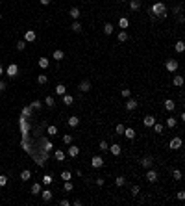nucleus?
Here are the masks:
<instances>
[{"instance_id": "11", "label": "nucleus", "mask_w": 185, "mask_h": 206, "mask_svg": "<svg viewBox=\"0 0 185 206\" xmlns=\"http://www.w3.org/2000/svg\"><path fill=\"white\" fill-rule=\"evenodd\" d=\"M67 154H69V156H70V158H76V156H78V154H80V149H78V147H76V145H72V143H70V149H69V150H67Z\"/></svg>"}, {"instance_id": "28", "label": "nucleus", "mask_w": 185, "mask_h": 206, "mask_svg": "<svg viewBox=\"0 0 185 206\" xmlns=\"http://www.w3.org/2000/svg\"><path fill=\"white\" fill-rule=\"evenodd\" d=\"M31 193H33V195H39V193H41V184H39V182L31 184Z\"/></svg>"}, {"instance_id": "49", "label": "nucleus", "mask_w": 185, "mask_h": 206, "mask_svg": "<svg viewBox=\"0 0 185 206\" xmlns=\"http://www.w3.org/2000/svg\"><path fill=\"white\" fill-rule=\"evenodd\" d=\"M24 48H26V41H19L17 43V50H21V52H22Z\"/></svg>"}, {"instance_id": "25", "label": "nucleus", "mask_w": 185, "mask_h": 206, "mask_svg": "<svg viewBox=\"0 0 185 206\" xmlns=\"http://www.w3.org/2000/svg\"><path fill=\"white\" fill-rule=\"evenodd\" d=\"M72 102H74V97H72V95H63V104H67V106H70V104H72Z\"/></svg>"}, {"instance_id": "1", "label": "nucleus", "mask_w": 185, "mask_h": 206, "mask_svg": "<svg viewBox=\"0 0 185 206\" xmlns=\"http://www.w3.org/2000/svg\"><path fill=\"white\" fill-rule=\"evenodd\" d=\"M152 15L154 17H159V19H165L167 17V7H165V4L163 2H156L154 6H152Z\"/></svg>"}, {"instance_id": "44", "label": "nucleus", "mask_w": 185, "mask_h": 206, "mask_svg": "<svg viewBox=\"0 0 185 206\" xmlns=\"http://www.w3.org/2000/svg\"><path fill=\"white\" fill-rule=\"evenodd\" d=\"M172 176H174V180H182V171H180V169H174V171H172Z\"/></svg>"}, {"instance_id": "7", "label": "nucleus", "mask_w": 185, "mask_h": 206, "mask_svg": "<svg viewBox=\"0 0 185 206\" xmlns=\"http://www.w3.org/2000/svg\"><path fill=\"white\" fill-rule=\"evenodd\" d=\"M35 37H37V34H35L33 30H26V32H24V41H26V43L35 41Z\"/></svg>"}, {"instance_id": "43", "label": "nucleus", "mask_w": 185, "mask_h": 206, "mask_svg": "<svg viewBox=\"0 0 185 206\" xmlns=\"http://www.w3.org/2000/svg\"><path fill=\"white\" fill-rule=\"evenodd\" d=\"M46 132H48V136H56V134H57V128H56V126H54V125H50Z\"/></svg>"}, {"instance_id": "22", "label": "nucleus", "mask_w": 185, "mask_h": 206, "mask_svg": "<svg viewBox=\"0 0 185 206\" xmlns=\"http://www.w3.org/2000/svg\"><path fill=\"white\" fill-rule=\"evenodd\" d=\"M21 113H22V117H24V119H28V117H31V113H33V110H31L30 106H24Z\"/></svg>"}, {"instance_id": "27", "label": "nucleus", "mask_w": 185, "mask_h": 206, "mask_svg": "<svg viewBox=\"0 0 185 206\" xmlns=\"http://www.w3.org/2000/svg\"><path fill=\"white\" fill-rule=\"evenodd\" d=\"M70 30H72V32H76V34H80V32H81V22H72V24H70Z\"/></svg>"}, {"instance_id": "8", "label": "nucleus", "mask_w": 185, "mask_h": 206, "mask_svg": "<svg viewBox=\"0 0 185 206\" xmlns=\"http://www.w3.org/2000/svg\"><path fill=\"white\" fill-rule=\"evenodd\" d=\"M81 91V93H87V91H91V82L89 80H81L80 82V88H78Z\"/></svg>"}, {"instance_id": "18", "label": "nucleus", "mask_w": 185, "mask_h": 206, "mask_svg": "<svg viewBox=\"0 0 185 206\" xmlns=\"http://www.w3.org/2000/svg\"><path fill=\"white\" fill-rule=\"evenodd\" d=\"M122 136L128 137V139H133V137H135V130H133V128H124Z\"/></svg>"}, {"instance_id": "45", "label": "nucleus", "mask_w": 185, "mask_h": 206, "mask_svg": "<svg viewBox=\"0 0 185 206\" xmlns=\"http://www.w3.org/2000/svg\"><path fill=\"white\" fill-rule=\"evenodd\" d=\"M152 128H154L157 134H161V132H163V125H161V123H154V126H152Z\"/></svg>"}, {"instance_id": "52", "label": "nucleus", "mask_w": 185, "mask_h": 206, "mask_svg": "<svg viewBox=\"0 0 185 206\" xmlns=\"http://www.w3.org/2000/svg\"><path fill=\"white\" fill-rule=\"evenodd\" d=\"M130 95H132V91H130V89H122V97L130 98Z\"/></svg>"}, {"instance_id": "31", "label": "nucleus", "mask_w": 185, "mask_h": 206, "mask_svg": "<svg viewBox=\"0 0 185 206\" xmlns=\"http://www.w3.org/2000/svg\"><path fill=\"white\" fill-rule=\"evenodd\" d=\"M65 93H67V88L63 84H57L56 85V95H65Z\"/></svg>"}, {"instance_id": "38", "label": "nucleus", "mask_w": 185, "mask_h": 206, "mask_svg": "<svg viewBox=\"0 0 185 206\" xmlns=\"http://www.w3.org/2000/svg\"><path fill=\"white\" fill-rule=\"evenodd\" d=\"M176 125H178V121H176L174 117H168V119H167V126H168V128H174Z\"/></svg>"}, {"instance_id": "53", "label": "nucleus", "mask_w": 185, "mask_h": 206, "mask_svg": "<svg viewBox=\"0 0 185 206\" xmlns=\"http://www.w3.org/2000/svg\"><path fill=\"white\" fill-rule=\"evenodd\" d=\"M59 204H61V206H69V204H70V201H69V199H61V201H59Z\"/></svg>"}, {"instance_id": "24", "label": "nucleus", "mask_w": 185, "mask_h": 206, "mask_svg": "<svg viewBox=\"0 0 185 206\" xmlns=\"http://www.w3.org/2000/svg\"><path fill=\"white\" fill-rule=\"evenodd\" d=\"M154 123H156V117L154 115H146V117H144V126H154Z\"/></svg>"}, {"instance_id": "56", "label": "nucleus", "mask_w": 185, "mask_h": 206, "mask_svg": "<svg viewBox=\"0 0 185 206\" xmlns=\"http://www.w3.org/2000/svg\"><path fill=\"white\" fill-rule=\"evenodd\" d=\"M4 89H6V82H2V80H0V93H2Z\"/></svg>"}, {"instance_id": "13", "label": "nucleus", "mask_w": 185, "mask_h": 206, "mask_svg": "<svg viewBox=\"0 0 185 206\" xmlns=\"http://www.w3.org/2000/svg\"><path fill=\"white\" fill-rule=\"evenodd\" d=\"M108 150H109V152L113 154V156H119V154H120V150H122V147H120V145H117V143H115V145H111V147H109Z\"/></svg>"}, {"instance_id": "23", "label": "nucleus", "mask_w": 185, "mask_h": 206, "mask_svg": "<svg viewBox=\"0 0 185 206\" xmlns=\"http://www.w3.org/2000/svg\"><path fill=\"white\" fill-rule=\"evenodd\" d=\"M30 178H31V171H28V169H24V171L21 173V180H22V182H28Z\"/></svg>"}, {"instance_id": "5", "label": "nucleus", "mask_w": 185, "mask_h": 206, "mask_svg": "<svg viewBox=\"0 0 185 206\" xmlns=\"http://www.w3.org/2000/svg\"><path fill=\"white\" fill-rule=\"evenodd\" d=\"M91 165L94 169H100L102 165H104V160H102V156H93L91 158Z\"/></svg>"}, {"instance_id": "48", "label": "nucleus", "mask_w": 185, "mask_h": 206, "mask_svg": "<svg viewBox=\"0 0 185 206\" xmlns=\"http://www.w3.org/2000/svg\"><path fill=\"white\" fill-rule=\"evenodd\" d=\"M6 184H7V176L6 175H0V188H4Z\"/></svg>"}, {"instance_id": "19", "label": "nucleus", "mask_w": 185, "mask_h": 206, "mask_svg": "<svg viewBox=\"0 0 185 206\" xmlns=\"http://www.w3.org/2000/svg\"><path fill=\"white\" fill-rule=\"evenodd\" d=\"M65 156H67V154L63 152L61 149H56V152H54V158H56L57 162H63V160H65Z\"/></svg>"}, {"instance_id": "50", "label": "nucleus", "mask_w": 185, "mask_h": 206, "mask_svg": "<svg viewBox=\"0 0 185 206\" xmlns=\"http://www.w3.org/2000/svg\"><path fill=\"white\" fill-rule=\"evenodd\" d=\"M52 149H54V145L50 143V141H45V152H50Z\"/></svg>"}, {"instance_id": "58", "label": "nucleus", "mask_w": 185, "mask_h": 206, "mask_svg": "<svg viewBox=\"0 0 185 206\" xmlns=\"http://www.w3.org/2000/svg\"><path fill=\"white\" fill-rule=\"evenodd\" d=\"M41 4H43V6H48V4H50V0H41Z\"/></svg>"}, {"instance_id": "9", "label": "nucleus", "mask_w": 185, "mask_h": 206, "mask_svg": "<svg viewBox=\"0 0 185 206\" xmlns=\"http://www.w3.org/2000/svg\"><path fill=\"white\" fill-rule=\"evenodd\" d=\"M141 165H143L144 169H150L152 165H154V160H152V156H146V158H143V160H141Z\"/></svg>"}, {"instance_id": "10", "label": "nucleus", "mask_w": 185, "mask_h": 206, "mask_svg": "<svg viewBox=\"0 0 185 206\" xmlns=\"http://www.w3.org/2000/svg\"><path fill=\"white\" fill-rule=\"evenodd\" d=\"M144 178H146L148 182H156V180H157V171H154V169H148V173H146V176H144Z\"/></svg>"}, {"instance_id": "16", "label": "nucleus", "mask_w": 185, "mask_h": 206, "mask_svg": "<svg viewBox=\"0 0 185 206\" xmlns=\"http://www.w3.org/2000/svg\"><path fill=\"white\" fill-rule=\"evenodd\" d=\"M135 108H137V100H133V98H128V102H126V110H128V112H133Z\"/></svg>"}, {"instance_id": "47", "label": "nucleus", "mask_w": 185, "mask_h": 206, "mask_svg": "<svg viewBox=\"0 0 185 206\" xmlns=\"http://www.w3.org/2000/svg\"><path fill=\"white\" fill-rule=\"evenodd\" d=\"M108 149H109L108 141H104V139H102V141H100V150H102V152H106V150H108Z\"/></svg>"}, {"instance_id": "59", "label": "nucleus", "mask_w": 185, "mask_h": 206, "mask_svg": "<svg viewBox=\"0 0 185 206\" xmlns=\"http://www.w3.org/2000/svg\"><path fill=\"white\" fill-rule=\"evenodd\" d=\"M2 74H4V67L0 65V76H2Z\"/></svg>"}, {"instance_id": "55", "label": "nucleus", "mask_w": 185, "mask_h": 206, "mask_svg": "<svg viewBox=\"0 0 185 206\" xmlns=\"http://www.w3.org/2000/svg\"><path fill=\"white\" fill-rule=\"evenodd\" d=\"M178 199H180V201L185 199V191H178Z\"/></svg>"}, {"instance_id": "4", "label": "nucleus", "mask_w": 185, "mask_h": 206, "mask_svg": "<svg viewBox=\"0 0 185 206\" xmlns=\"http://www.w3.org/2000/svg\"><path fill=\"white\" fill-rule=\"evenodd\" d=\"M167 71L168 73H176V71H178V61H176V59H167Z\"/></svg>"}, {"instance_id": "57", "label": "nucleus", "mask_w": 185, "mask_h": 206, "mask_svg": "<svg viewBox=\"0 0 185 206\" xmlns=\"http://www.w3.org/2000/svg\"><path fill=\"white\" fill-rule=\"evenodd\" d=\"M74 204H76V206H81V204H83V201H81V199H76V201H74Z\"/></svg>"}, {"instance_id": "29", "label": "nucleus", "mask_w": 185, "mask_h": 206, "mask_svg": "<svg viewBox=\"0 0 185 206\" xmlns=\"http://www.w3.org/2000/svg\"><path fill=\"white\" fill-rule=\"evenodd\" d=\"M45 104H46V106H48V108H52V106H54V104H56V98H54V97H52V95H48V97H46V98H45Z\"/></svg>"}, {"instance_id": "41", "label": "nucleus", "mask_w": 185, "mask_h": 206, "mask_svg": "<svg viewBox=\"0 0 185 206\" xmlns=\"http://www.w3.org/2000/svg\"><path fill=\"white\" fill-rule=\"evenodd\" d=\"M70 178H72V173H70V171H63V173H61V180H63V182H65V180H70Z\"/></svg>"}, {"instance_id": "2", "label": "nucleus", "mask_w": 185, "mask_h": 206, "mask_svg": "<svg viewBox=\"0 0 185 206\" xmlns=\"http://www.w3.org/2000/svg\"><path fill=\"white\" fill-rule=\"evenodd\" d=\"M6 74H7L9 78H15V76L19 74V65H17V63H11V65L6 69Z\"/></svg>"}, {"instance_id": "61", "label": "nucleus", "mask_w": 185, "mask_h": 206, "mask_svg": "<svg viewBox=\"0 0 185 206\" xmlns=\"http://www.w3.org/2000/svg\"><path fill=\"white\" fill-rule=\"evenodd\" d=\"M0 19H2V13H0Z\"/></svg>"}, {"instance_id": "39", "label": "nucleus", "mask_w": 185, "mask_h": 206, "mask_svg": "<svg viewBox=\"0 0 185 206\" xmlns=\"http://www.w3.org/2000/svg\"><path fill=\"white\" fill-rule=\"evenodd\" d=\"M63 189H65V191H72V189H74L72 182H70V180H65V184H63Z\"/></svg>"}, {"instance_id": "15", "label": "nucleus", "mask_w": 185, "mask_h": 206, "mask_svg": "<svg viewBox=\"0 0 185 206\" xmlns=\"http://www.w3.org/2000/svg\"><path fill=\"white\" fill-rule=\"evenodd\" d=\"M172 84H174L176 88H182V85H183V76H180V74H174V78H172Z\"/></svg>"}, {"instance_id": "26", "label": "nucleus", "mask_w": 185, "mask_h": 206, "mask_svg": "<svg viewBox=\"0 0 185 206\" xmlns=\"http://www.w3.org/2000/svg\"><path fill=\"white\" fill-rule=\"evenodd\" d=\"M48 65H50L48 58H39V67L41 69H48Z\"/></svg>"}, {"instance_id": "3", "label": "nucleus", "mask_w": 185, "mask_h": 206, "mask_svg": "<svg viewBox=\"0 0 185 206\" xmlns=\"http://www.w3.org/2000/svg\"><path fill=\"white\" fill-rule=\"evenodd\" d=\"M39 195H41V199L45 201V203H50V201L54 199V193L50 191V189H41V193H39Z\"/></svg>"}, {"instance_id": "14", "label": "nucleus", "mask_w": 185, "mask_h": 206, "mask_svg": "<svg viewBox=\"0 0 185 206\" xmlns=\"http://www.w3.org/2000/svg\"><path fill=\"white\" fill-rule=\"evenodd\" d=\"M52 58L56 59V61H61V59L65 58V52H63V50H59V48H57V50H54V52H52Z\"/></svg>"}, {"instance_id": "6", "label": "nucleus", "mask_w": 185, "mask_h": 206, "mask_svg": "<svg viewBox=\"0 0 185 206\" xmlns=\"http://www.w3.org/2000/svg\"><path fill=\"white\" fill-rule=\"evenodd\" d=\"M168 147H170L172 150H178L180 147H182V137H172L170 143H168Z\"/></svg>"}, {"instance_id": "46", "label": "nucleus", "mask_w": 185, "mask_h": 206, "mask_svg": "<svg viewBox=\"0 0 185 206\" xmlns=\"http://www.w3.org/2000/svg\"><path fill=\"white\" fill-rule=\"evenodd\" d=\"M124 128H126V126H124V125H117V126H115V132H117V134H119V136H122V132H124Z\"/></svg>"}, {"instance_id": "12", "label": "nucleus", "mask_w": 185, "mask_h": 206, "mask_svg": "<svg viewBox=\"0 0 185 206\" xmlns=\"http://www.w3.org/2000/svg\"><path fill=\"white\" fill-rule=\"evenodd\" d=\"M130 2V9L132 11H139L141 9V0H128Z\"/></svg>"}, {"instance_id": "34", "label": "nucleus", "mask_w": 185, "mask_h": 206, "mask_svg": "<svg viewBox=\"0 0 185 206\" xmlns=\"http://www.w3.org/2000/svg\"><path fill=\"white\" fill-rule=\"evenodd\" d=\"M119 41H120V43L128 41V32H126V30H122V32H119Z\"/></svg>"}, {"instance_id": "37", "label": "nucleus", "mask_w": 185, "mask_h": 206, "mask_svg": "<svg viewBox=\"0 0 185 206\" xmlns=\"http://www.w3.org/2000/svg\"><path fill=\"white\" fill-rule=\"evenodd\" d=\"M72 139H74L72 134H65V136H63V143H65V145H70V143H72Z\"/></svg>"}, {"instance_id": "21", "label": "nucleus", "mask_w": 185, "mask_h": 206, "mask_svg": "<svg viewBox=\"0 0 185 206\" xmlns=\"http://www.w3.org/2000/svg\"><path fill=\"white\" fill-rule=\"evenodd\" d=\"M165 108H167L168 112H174V108H176L174 100H172V98H167V100H165Z\"/></svg>"}, {"instance_id": "60", "label": "nucleus", "mask_w": 185, "mask_h": 206, "mask_svg": "<svg viewBox=\"0 0 185 206\" xmlns=\"http://www.w3.org/2000/svg\"><path fill=\"white\" fill-rule=\"evenodd\" d=\"M120 2H128V0H120Z\"/></svg>"}, {"instance_id": "51", "label": "nucleus", "mask_w": 185, "mask_h": 206, "mask_svg": "<svg viewBox=\"0 0 185 206\" xmlns=\"http://www.w3.org/2000/svg\"><path fill=\"white\" fill-rule=\"evenodd\" d=\"M139 191H141V189H139V186H132V195H133V197H137V195H139Z\"/></svg>"}, {"instance_id": "30", "label": "nucleus", "mask_w": 185, "mask_h": 206, "mask_svg": "<svg viewBox=\"0 0 185 206\" xmlns=\"http://www.w3.org/2000/svg\"><path fill=\"white\" fill-rule=\"evenodd\" d=\"M46 82H48V76H46V74H39L37 76V84L39 85H45Z\"/></svg>"}, {"instance_id": "36", "label": "nucleus", "mask_w": 185, "mask_h": 206, "mask_svg": "<svg viewBox=\"0 0 185 206\" xmlns=\"http://www.w3.org/2000/svg\"><path fill=\"white\" fill-rule=\"evenodd\" d=\"M43 184H45V186H50V184H52V182H54V178L52 176H50V175H45V176H43Z\"/></svg>"}, {"instance_id": "54", "label": "nucleus", "mask_w": 185, "mask_h": 206, "mask_svg": "<svg viewBox=\"0 0 185 206\" xmlns=\"http://www.w3.org/2000/svg\"><path fill=\"white\" fill-rule=\"evenodd\" d=\"M94 184H96V186H104V178H96V180H94Z\"/></svg>"}, {"instance_id": "40", "label": "nucleus", "mask_w": 185, "mask_h": 206, "mask_svg": "<svg viewBox=\"0 0 185 206\" xmlns=\"http://www.w3.org/2000/svg\"><path fill=\"white\" fill-rule=\"evenodd\" d=\"M30 108H31V110H41V108H43L41 100H33V102H31V104H30Z\"/></svg>"}, {"instance_id": "33", "label": "nucleus", "mask_w": 185, "mask_h": 206, "mask_svg": "<svg viewBox=\"0 0 185 206\" xmlns=\"http://www.w3.org/2000/svg\"><path fill=\"white\" fill-rule=\"evenodd\" d=\"M119 26H120V28H122V30H126V28H128V26H130V21H128V19H126V17H122V19H120V21H119Z\"/></svg>"}, {"instance_id": "32", "label": "nucleus", "mask_w": 185, "mask_h": 206, "mask_svg": "<svg viewBox=\"0 0 185 206\" xmlns=\"http://www.w3.org/2000/svg\"><path fill=\"white\" fill-rule=\"evenodd\" d=\"M70 17L72 19H80V7H70Z\"/></svg>"}, {"instance_id": "17", "label": "nucleus", "mask_w": 185, "mask_h": 206, "mask_svg": "<svg viewBox=\"0 0 185 206\" xmlns=\"http://www.w3.org/2000/svg\"><path fill=\"white\" fill-rule=\"evenodd\" d=\"M67 125H69L70 128H74V126H78V125H80V119H78L76 115H72V117H69V121H67Z\"/></svg>"}, {"instance_id": "42", "label": "nucleus", "mask_w": 185, "mask_h": 206, "mask_svg": "<svg viewBox=\"0 0 185 206\" xmlns=\"http://www.w3.org/2000/svg\"><path fill=\"white\" fill-rule=\"evenodd\" d=\"M115 184L119 186V188H122V186L126 184V178H124V176H117V178H115Z\"/></svg>"}, {"instance_id": "35", "label": "nucleus", "mask_w": 185, "mask_h": 206, "mask_svg": "<svg viewBox=\"0 0 185 206\" xmlns=\"http://www.w3.org/2000/svg\"><path fill=\"white\" fill-rule=\"evenodd\" d=\"M174 48H176V52H183V50H185V43L183 41H178L174 45Z\"/></svg>"}, {"instance_id": "20", "label": "nucleus", "mask_w": 185, "mask_h": 206, "mask_svg": "<svg viewBox=\"0 0 185 206\" xmlns=\"http://www.w3.org/2000/svg\"><path fill=\"white\" fill-rule=\"evenodd\" d=\"M113 32H115L113 24H111V22H106V24H104V34H106V35H111Z\"/></svg>"}]
</instances>
